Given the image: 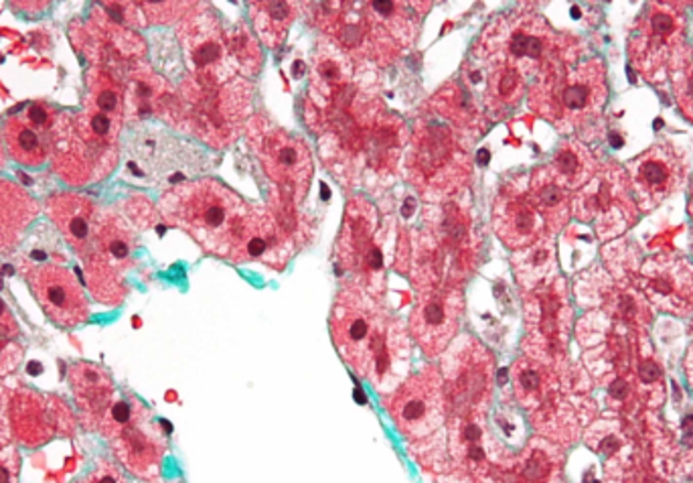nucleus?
Here are the masks:
<instances>
[{"mask_svg":"<svg viewBox=\"0 0 693 483\" xmlns=\"http://www.w3.org/2000/svg\"><path fill=\"white\" fill-rule=\"evenodd\" d=\"M137 238L118 217L100 214L94 240L82 256L89 291L104 305L122 303L127 287L124 272L132 265Z\"/></svg>","mask_w":693,"mask_h":483,"instance_id":"obj_8","label":"nucleus"},{"mask_svg":"<svg viewBox=\"0 0 693 483\" xmlns=\"http://www.w3.org/2000/svg\"><path fill=\"white\" fill-rule=\"evenodd\" d=\"M72 425L69 410L53 396L21 390L13 398L14 434L23 446H43Z\"/></svg>","mask_w":693,"mask_h":483,"instance_id":"obj_21","label":"nucleus"},{"mask_svg":"<svg viewBox=\"0 0 693 483\" xmlns=\"http://www.w3.org/2000/svg\"><path fill=\"white\" fill-rule=\"evenodd\" d=\"M19 335H21V330H19V323L14 319L13 311L0 299V340L17 342Z\"/></svg>","mask_w":693,"mask_h":483,"instance_id":"obj_38","label":"nucleus"},{"mask_svg":"<svg viewBox=\"0 0 693 483\" xmlns=\"http://www.w3.org/2000/svg\"><path fill=\"white\" fill-rule=\"evenodd\" d=\"M351 79V65L347 55L335 45L321 47L315 57V74L311 92L313 98H325L327 104H339L347 92V84Z\"/></svg>","mask_w":693,"mask_h":483,"instance_id":"obj_28","label":"nucleus"},{"mask_svg":"<svg viewBox=\"0 0 693 483\" xmlns=\"http://www.w3.org/2000/svg\"><path fill=\"white\" fill-rule=\"evenodd\" d=\"M21 459L13 449L0 453V483H17Z\"/></svg>","mask_w":693,"mask_h":483,"instance_id":"obj_39","label":"nucleus"},{"mask_svg":"<svg viewBox=\"0 0 693 483\" xmlns=\"http://www.w3.org/2000/svg\"><path fill=\"white\" fill-rule=\"evenodd\" d=\"M113 453L120 463L139 477H152L159 473L166 453V437L154 425L151 412L140 405L134 417L113 429L110 434Z\"/></svg>","mask_w":693,"mask_h":483,"instance_id":"obj_17","label":"nucleus"},{"mask_svg":"<svg viewBox=\"0 0 693 483\" xmlns=\"http://www.w3.org/2000/svg\"><path fill=\"white\" fill-rule=\"evenodd\" d=\"M681 429L685 432L693 431V417H687V419L681 422Z\"/></svg>","mask_w":693,"mask_h":483,"instance_id":"obj_44","label":"nucleus"},{"mask_svg":"<svg viewBox=\"0 0 693 483\" xmlns=\"http://www.w3.org/2000/svg\"><path fill=\"white\" fill-rule=\"evenodd\" d=\"M43 313L59 328H77L89 319L88 297L72 270L59 265H21Z\"/></svg>","mask_w":693,"mask_h":483,"instance_id":"obj_14","label":"nucleus"},{"mask_svg":"<svg viewBox=\"0 0 693 483\" xmlns=\"http://www.w3.org/2000/svg\"><path fill=\"white\" fill-rule=\"evenodd\" d=\"M331 335L343 359L378 386L393 376L398 359L405 362V337L398 319L388 318L364 289L340 291L331 313Z\"/></svg>","mask_w":693,"mask_h":483,"instance_id":"obj_2","label":"nucleus"},{"mask_svg":"<svg viewBox=\"0 0 693 483\" xmlns=\"http://www.w3.org/2000/svg\"><path fill=\"white\" fill-rule=\"evenodd\" d=\"M127 116V98L120 84L108 74H96L88 96L77 116H59L53 149L57 167L65 161L62 175L84 183L112 171L118 159V135Z\"/></svg>","mask_w":693,"mask_h":483,"instance_id":"obj_1","label":"nucleus"},{"mask_svg":"<svg viewBox=\"0 0 693 483\" xmlns=\"http://www.w3.org/2000/svg\"><path fill=\"white\" fill-rule=\"evenodd\" d=\"M402 122L390 118L388 122H379L378 127H371L364 137L367 161L378 171H390L393 161L400 154L402 147Z\"/></svg>","mask_w":693,"mask_h":483,"instance_id":"obj_32","label":"nucleus"},{"mask_svg":"<svg viewBox=\"0 0 693 483\" xmlns=\"http://www.w3.org/2000/svg\"><path fill=\"white\" fill-rule=\"evenodd\" d=\"M292 242L282 226L268 212L248 207L246 216L234 234L227 258L260 260L268 267L284 268L291 260Z\"/></svg>","mask_w":693,"mask_h":483,"instance_id":"obj_18","label":"nucleus"},{"mask_svg":"<svg viewBox=\"0 0 693 483\" xmlns=\"http://www.w3.org/2000/svg\"><path fill=\"white\" fill-rule=\"evenodd\" d=\"M530 197L548 228L564 226L567 217L566 187L555 181L550 169H542L531 178Z\"/></svg>","mask_w":693,"mask_h":483,"instance_id":"obj_31","label":"nucleus"},{"mask_svg":"<svg viewBox=\"0 0 693 483\" xmlns=\"http://www.w3.org/2000/svg\"><path fill=\"white\" fill-rule=\"evenodd\" d=\"M178 122L215 149H226L240 139L252 108L248 79H231L221 86L202 84L195 77L183 84L178 96Z\"/></svg>","mask_w":693,"mask_h":483,"instance_id":"obj_4","label":"nucleus"},{"mask_svg":"<svg viewBox=\"0 0 693 483\" xmlns=\"http://www.w3.org/2000/svg\"><path fill=\"white\" fill-rule=\"evenodd\" d=\"M166 222L190 232L205 250L227 256L234 234L248 212L240 195L214 179L183 181L161 200Z\"/></svg>","mask_w":693,"mask_h":483,"instance_id":"obj_3","label":"nucleus"},{"mask_svg":"<svg viewBox=\"0 0 693 483\" xmlns=\"http://www.w3.org/2000/svg\"><path fill=\"white\" fill-rule=\"evenodd\" d=\"M610 395L618 398V400L627 398V395H629V384L625 380L615 382V384H613V388H610Z\"/></svg>","mask_w":693,"mask_h":483,"instance_id":"obj_42","label":"nucleus"},{"mask_svg":"<svg viewBox=\"0 0 693 483\" xmlns=\"http://www.w3.org/2000/svg\"><path fill=\"white\" fill-rule=\"evenodd\" d=\"M586 167H588V154H586V151L574 147V144H567V147L560 149L555 153L552 167H550V173L564 187H576L584 181Z\"/></svg>","mask_w":693,"mask_h":483,"instance_id":"obj_35","label":"nucleus"},{"mask_svg":"<svg viewBox=\"0 0 693 483\" xmlns=\"http://www.w3.org/2000/svg\"><path fill=\"white\" fill-rule=\"evenodd\" d=\"M641 378L645 382H656L661 378V369L653 362H645L643 366H641Z\"/></svg>","mask_w":693,"mask_h":483,"instance_id":"obj_41","label":"nucleus"},{"mask_svg":"<svg viewBox=\"0 0 693 483\" xmlns=\"http://www.w3.org/2000/svg\"><path fill=\"white\" fill-rule=\"evenodd\" d=\"M422 2H364L371 60L379 65H388L402 50L414 43L424 9Z\"/></svg>","mask_w":693,"mask_h":483,"instance_id":"obj_15","label":"nucleus"},{"mask_svg":"<svg viewBox=\"0 0 693 483\" xmlns=\"http://www.w3.org/2000/svg\"><path fill=\"white\" fill-rule=\"evenodd\" d=\"M197 13H190L178 29V37L187 55L193 77L202 84L221 86L236 79V65L229 57L226 33L205 4L197 7Z\"/></svg>","mask_w":693,"mask_h":483,"instance_id":"obj_12","label":"nucleus"},{"mask_svg":"<svg viewBox=\"0 0 693 483\" xmlns=\"http://www.w3.org/2000/svg\"><path fill=\"white\" fill-rule=\"evenodd\" d=\"M132 165L156 181L177 178L181 171H197L203 154L187 142L166 135L159 128H139L128 139Z\"/></svg>","mask_w":693,"mask_h":483,"instance_id":"obj_16","label":"nucleus"},{"mask_svg":"<svg viewBox=\"0 0 693 483\" xmlns=\"http://www.w3.org/2000/svg\"><path fill=\"white\" fill-rule=\"evenodd\" d=\"M683 446L693 447V432H687V434L683 437Z\"/></svg>","mask_w":693,"mask_h":483,"instance_id":"obj_45","label":"nucleus"},{"mask_svg":"<svg viewBox=\"0 0 693 483\" xmlns=\"http://www.w3.org/2000/svg\"><path fill=\"white\" fill-rule=\"evenodd\" d=\"M678 35L680 25L668 4H653L645 13L643 29H637L632 41V55L645 74L661 64V60L665 62V52Z\"/></svg>","mask_w":693,"mask_h":483,"instance_id":"obj_26","label":"nucleus"},{"mask_svg":"<svg viewBox=\"0 0 693 483\" xmlns=\"http://www.w3.org/2000/svg\"><path fill=\"white\" fill-rule=\"evenodd\" d=\"M492 226L509 248H530L542 238L545 219L526 191L505 190L492 205Z\"/></svg>","mask_w":693,"mask_h":483,"instance_id":"obj_22","label":"nucleus"},{"mask_svg":"<svg viewBox=\"0 0 693 483\" xmlns=\"http://www.w3.org/2000/svg\"><path fill=\"white\" fill-rule=\"evenodd\" d=\"M248 140L268 178L282 187L306 190L313 178V157L303 140L264 116H253L248 122Z\"/></svg>","mask_w":693,"mask_h":483,"instance_id":"obj_11","label":"nucleus"},{"mask_svg":"<svg viewBox=\"0 0 693 483\" xmlns=\"http://www.w3.org/2000/svg\"><path fill=\"white\" fill-rule=\"evenodd\" d=\"M491 354L477 340L467 337L451 352V359L442 374L446 410L453 420H479L492 388Z\"/></svg>","mask_w":693,"mask_h":483,"instance_id":"obj_9","label":"nucleus"},{"mask_svg":"<svg viewBox=\"0 0 693 483\" xmlns=\"http://www.w3.org/2000/svg\"><path fill=\"white\" fill-rule=\"evenodd\" d=\"M250 9H252L253 29L262 39V43L270 50H278L286 41L301 4L286 2V0H264V2H252Z\"/></svg>","mask_w":693,"mask_h":483,"instance_id":"obj_30","label":"nucleus"},{"mask_svg":"<svg viewBox=\"0 0 693 483\" xmlns=\"http://www.w3.org/2000/svg\"><path fill=\"white\" fill-rule=\"evenodd\" d=\"M526 92V76L513 65L489 64L487 86L483 94V108L501 116L516 108Z\"/></svg>","mask_w":693,"mask_h":483,"instance_id":"obj_29","label":"nucleus"},{"mask_svg":"<svg viewBox=\"0 0 693 483\" xmlns=\"http://www.w3.org/2000/svg\"><path fill=\"white\" fill-rule=\"evenodd\" d=\"M632 190L645 210L656 207L680 185V159L669 147H656L632 165Z\"/></svg>","mask_w":693,"mask_h":483,"instance_id":"obj_23","label":"nucleus"},{"mask_svg":"<svg viewBox=\"0 0 693 483\" xmlns=\"http://www.w3.org/2000/svg\"><path fill=\"white\" fill-rule=\"evenodd\" d=\"M465 311L463 293L451 285H436L422 291L410 315V330L429 357H438L453 344Z\"/></svg>","mask_w":693,"mask_h":483,"instance_id":"obj_13","label":"nucleus"},{"mask_svg":"<svg viewBox=\"0 0 693 483\" xmlns=\"http://www.w3.org/2000/svg\"><path fill=\"white\" fill-rule=\"evenodd\" d=\"M376 210L366 200H354L345 212V224L340 232L339 262L361 277L381 275V250L373 242L376 234Z\"/></svg>","mask_w":693,"mask_h":483,"instance_id":"obj_20","label":"nucleus"},{"mask_svg":"<svg viewBox=\"0 0 693 483\" xmlns=\"http://www.w3.org/2000/svg\"><path fill=\"white\" fill-rule=\"evenodd\" d=\"M430 106L436 110V115L453 125L461 139H479L487 130L485 108L463 77L451 79L446 86H442L434 94Z\"/></svg>","mask_w":693,"mask_h":483,"instance_id":"obj_25","label":"nucleus"},{"mask_svg":"<svg viewBox=\"0 0 693 483\" xmlns=\"http://www.w3.org/2000/svg\"><path fill=\"white\" fill-rule=\"evenodd\" d=\"M605 94L603 65L593 62L557 74L555 64L531 92V108L560 127H576L598 112Z\"/></svg>","mask_w":693,"mask_h":483,"instance_id":"obj_7","label":"nucleus"},{"mask_svg":"<svg viewBox=\"0 0 693 483\" xmlns=\"http://www.w3.org/2000/svg\"><path fill=\"white\" fill-rule=\"evenodd\" d=\"M23 345L19 342H4L0 340V378L9 376L13 369L19 368V364L23 362Z\"/></svg>","mask_w":693,"mask_h":483,"instance_id":"obj_36","label":"nucleus"},{"mask_svg":"<svg viewBox=\"0 0 693 483\" xmlns=\"http://www.w3.org/2000/svg\"><path fill=\"white\" fill-rule=\"evenodd\" d=\"M69 384L76 395L77 405L84 410V419L96 420L100 431L101 422L112 408L113 382L110 374L94 364H76L69 372Z\"/></svg>","mask_w":693,"mask_h":483,"instance_id":"obj_27","label":"nucleus"},{"mask_svg":"<svg viewBox=\"0 0 693 483\" xmlns=\"http://www.w3.org/2000/svg\"><path fill=\"white\" fill-rule=\"evenodd\" d=\"M386 408L403 437L424 441L438 431L446 415L441 372L424 369L386 396Z\"/></svg>","mask_w":693,"mask_h":483,"instance_id":"obj_10","label":"nucleus"},{"mask_svg":"<svg viewBox=\"0 0 693 483\" xmlns=\"http://www.w3.org/2000/svg\"><path fill=\"white\" fill-rule=\"evenodd\" d=\"M557 41L552 29L533 14L503 17L487 26L475 55L480 64L513 65L523 76L554 67Z\"/></svg>","mask_w":693,"mask_h":483,"instance_id":"obj_6","label":"nucleus"},{"mask_svg":"<svg viewBox=\"0 0 693 483\" xmlns=\"http://www.w3.org/2000/svg\"><path fill=\"white\" fill-rule=\"evenodd\" d=\"M675 89H678V100H680L683 112L693 120V64L681 69L678 82H675Z\"/></svg>","mask_w":693,"mask_h":483,"instance_id":"obj_37","label":"nucleus"},{"mask_svg":"<svg viewBox=\"0 0 693 483\" xmlns=\"http://www.w3.org/2000/svg\"><path fill=\"white\" fill-rule=\"evenodd\" d=\"M227 52L231 62L236 65V72L243 76H256L262 67V50L258 45V39L243 23H238L231 29H226Z\"/></svg>","mask_w":693,"mask_h":483,"instance_id":"obj_34","label":"nucleus"},{"mask_svg":"<svg viewBox=\"0 0 693 483\" xmlns=\"http://www.w3.org/2000/svg\"><path fill=\"white\" fill-rule=\"evenodd\" d=\"M57 120L59 115L41 103L29 104L23 112L11 116L4 122V140L14 161L26 167L41 165L53 149Z\"/></svg>","mask_w":693,"mask_h":483,"instance_id":"obj_19","label":"nucleus"},{"mask_svg":"<svg viewBox=\"0 0 693 483\" xmlns=\"http://www.w3.org/2000/svg\"><path fill=\"white\" fill-rule=\"evenodd\" d=\"M171 100L169 88L163 79L154 74H140L132 79V86L128 89L127 112H134L139 120L163 112Z\"/></svg>","mask_w":693,"mask_h":483,"instance_id":"obj_33","label":"nucleus"},{"mask_svg":"<svg viewBox=\"0 0 693 483\" xmlns=\"http://www.w3.org/2000/svg\"><path fill=\"white\" fill-rule=\"evenodd\" d=\"M618 443L617 441H615V437H608V439H606L605 443H603V446H600V449H603V451H605V453H613V451H615V449H617Z\"/></svg>","mask_w":693,"mask_h":483,"instance_id":"obj_43","label":"nucleus"},{"mask_svg":"<svg viewBox=\"0 0 693 483\" xmlns=\"http://www.w3.org/2000/svg\"><path fill=\"white\" fill-rule=\"evenodd\" d=\"M89 482L91 483H124V477H122V473L116 470L113 465H110V463H106V461H101L100 465H98V470H94V473H91V477H89Z\"/></svg>","mask_w":693,"mask_h":483,"instance_id":"obj_40","label":"nucleus"},{"mask_svg":"<svg viewBox=\"0 0 693 483\" xmlns=\"http://www.w3.org/2000/svg\"><path fill=\"white\" fill-rule=\"evenodd\" d=\"M47 214L74 253L79 258L86 255L100 222L98 207L84 195L57 193L47 202Z\"/></svg>","mask_w":693,"mask_h":483,"instance_id":"obj_24","label":"nucleus"},{"mask_svg":"<svg viewBox=\"0 0 693 483\" xmlns=\"http://www.w3.org/2000/svg\"><path fill=\"white\" fill-rule=\"evenodd\" d=\"M405 167L410 181L430 202H441L458 193L473 173V161L461 135L441 120L418 125Z\"/></svg>","mask_w":693,"mask_h":483,"instance_id":"obj_5","label":"nucleus"}]
</instances>
